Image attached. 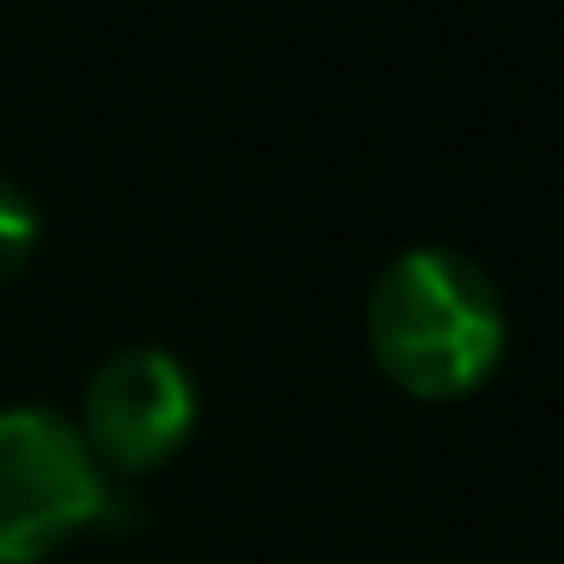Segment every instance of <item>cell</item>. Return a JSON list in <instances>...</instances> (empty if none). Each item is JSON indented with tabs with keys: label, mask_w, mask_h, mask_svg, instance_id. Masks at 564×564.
I'll use <instances>...</instances> for the list:
<instances>
[{
	"label": "cell",
	"mask_w": 564,
	"mask_h": 564,
	"mask_svg": "<svg viewBox=\"0 0 564 564\" xmlns=\"http://www.w3.org/2000/svg\"><path fill=\"white\" fill-rule=\"evenodd\" d=\"M365 340L394 389L419 401H455L498 370L510 322L491 273L474 256L419 243L377 273L365 304Z\"/></svg>",
	"instance_id": "6da1fadb"
},
{
	"label": "cell",
	"mask_w": 564,
	"mask_h": 564,
	"mask_svg": "<svg viewBox=\"0 0 564 564\" xmlns=\"http://www.w3.org/2000/svg\"><path fill=\"white\" fill-rule=\"evenodd\" d=\"M134 503L62 406H0V564H43L79 534H122L140 516Z\"/></svg>",
	"instance_id": "7a4b0ae2"
},
{
	"label": "cell",
	"mask_w": 564,
	"mask_h": 564,
	"mask_svg": "<svg viewBox=\"0 0 564 564\" xmlns=\"http://www.w3.org/2000/svg\"><path fill=\"white\" fill-rule=\"evenodd\" d=\"M195 419H200V389L188 377V365L171 346L134 340L98 358L74 425L104 474L134 479L171 462L195 437Z\"/></svg>",
	"instance_id": "3957f363"
},
{
	"label": "cell",
	"mask_w": 564,
	"mask_h": 564,
	"mask_svg": "<svg viewBox=\"0 0 564 564\" xmlns=\"http://www.w3.org/2000/svg\"><path fill=\"white\" fill-rule=\"evenodd\" d=\"M37 243H43V207H37V195L0 171V285L13 280V273H25V261L37 256Z\"/></svg>",
	"instance_id": "277c9868"
}]
</instances>
